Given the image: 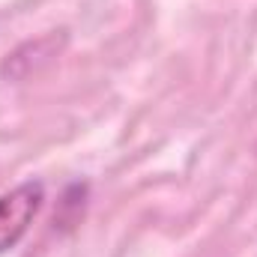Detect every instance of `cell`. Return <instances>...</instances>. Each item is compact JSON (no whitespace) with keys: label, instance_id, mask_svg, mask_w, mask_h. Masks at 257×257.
<instances>
[{"label":"cell","instance_id":"obj_1","mask_svg":"<svg viewBox=\"0 0 257 257\" xmlns=\"http://www.w3.org/2000/svg\"><path fill=\"white\" fill-rule=\"evenodd\" d=\"M45 203V183L24 180L15 189L0 194V254H9L36 221Z\"/></svg>","mask_w":257,"mask_h":257}]
</instances>
